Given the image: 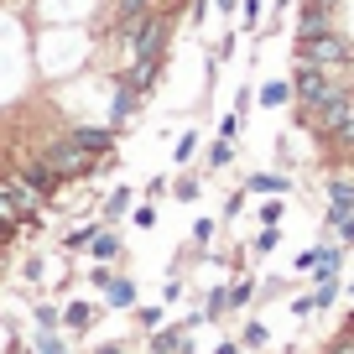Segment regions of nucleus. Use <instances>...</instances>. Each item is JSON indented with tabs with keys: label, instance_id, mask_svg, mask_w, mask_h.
Instances as JSON below:
<instances>
[{
	"label": "nucleus",
	"instance_id": "f257e3e1",
	"mask_svg": "<svg viewBox=\"0 0 354 354\" xmlns=\"http://www.w3.org/2000/svg\"><path fill=\"white\" fill-rule=\"evenodd\" d=\"M292 63H318V68H344L354 63V37L344 32H318V37H292Z\"/></svg>",
	"mask_w": 354,
	"mask_h": 354
},
{
	"label": "nucleus",
	"instance_id": "f03ea898",
	"mask_svg": "<svg viewBox=\"0 0 354 354\" xmlns=\"http://www.w3.org/2000/svg\"><path fill=\"white\" fill-rule=\"evenodd\" d=\"M141 104H146V100L131 88V78H125V73H110V120H104V125H110V131H131Z\"/></svg>",
	"mask_w": 354,
	"mask_h": 354
},
{
	"label": "nucleus",
	"instance_id": "7ed1b4c3",
	"mask_svg": "<svg viewBox=\"0 0 354 354\" xmlns=\"http://www.w3.org/2000/svg\"><path fill=\"white\" fill-rule=\"evenodd\" d=\"M339 26H344V16H339V11L297 0V21H292V37H318V32H339Z\"/></svg>",
	"mask_w": 354,
	"mask_h": 354
},
{
	"label": "nucleus",
	"instance_id": "20e7f679",
	"mask_svg": "<svg viewBox=\"0 0 354 354\" xmlns=\"http://www.w3.org/2000/svg\"><path fill=\"white\" fill-rule=\"evenodd\" d=\"M349 214H354V177L333 172L328 177V209H323V234H328L339 219H349ZM328 240H333V234H328Z\"/></svg>",
	"mask_w": 354,
	"mask_h": 354
},
{
	"label": "nucleus",
	"instance_id": "39448f33",
	"mask_svg": "<svg viewBox=\"0 0 354 354\" xmlns=\"http://www.w3.org/2000/svg\"><path fill=\"white\" fill-rule=\"evenodd\" d=\"M100 318H104V308H100V302H88V297H68L63 302V333H68V339H84Z\"/></svg>",
	"mask_w": 354,
	"mask_h": 354
},
{
	"label": "nucleus",
	"instance_id": "423d86ee",
	"mask_svg": "<svg viewBox=\"0 0 354 354\" xmlns=\"http://www.w3.org/2000/svg\"><path fill=\"white\" fill-rule=\"evenodd\" d=\"M68 136H73L88 156H110L115 141H120V131H110V125H88V120H73V125H68Z\"/></svg>",
	"mask_w": 354,
	"mask_h": 354
},
{
	"label": "nucleus",
	"instance_id": "0eeeda50",
	"mask_svg": "<svg viewBox=\"0 0 354 354\" xmlns=\"http://www.w3.org/2000/svg\"><path fill=\"white\" fill-rule=\"evenodd\" d=\"M84 255H88V261H100V266H120L125 261V234L115 230V224H100Z\"/></svg>",
	"mask_w": 354,
	"mask_h": 354
},
{
	"label": "nucleus",
	"instance_id": "6e6552de",
	"mask_svg": "<svg viewBox=\"0 0 354 354\" xmlns=\"http://www.w3.org/2000/svg\"><path fill=\"white\" fill-rule=\"evenodd\" d=\"M146 349L151 354H193V333L183 323H162L156 333H146Z\"/></svg>",
	"mask_w": 354,
	"mask_h": 354
},
{
	"label": "nucleus",
	"instance_id": "1a4fd4ad",
	"mask_svg": "<svg viewBox=\"0 0 354 354\" xmlns=\"http://www.w3.org/2000/svg\"><path fill=\"white\" fill-rule=\"evenodd\" d=\"M292 172H250L245 177V193L250 198H292Z\"/></svg>",
	"mask_w": 354,
	"mask_h": 354
},
{
	"label": "nucleus",
	"instance_id": "9d476101",
	"mask_svg": "<svg viewBox=\"0 0 354 354\" xmlns=\"http://www.w3.org/2000/svg\"><path fill=\"white\" fill-rule=\"evenodd\" d=\"M162 73H167V57H141V63H131V68H125V78H131V88L141 94V100L151 94L156 84H162Z\"/></svg>",
	"mask_w": 354,
	"mask_h": 354
},
{
	"label": "nucleus",
	"instance_id": "9b49d317",
	"mask_svg": "<svg viewBox=\"0 0 354 354\" xmlns=\"http://www.w3.org/2000/svg\"><path fill=\"white\" fill-rule=\"evenodd\" d=\"M234 141H224V136H214V141H203V151H198V162H203V177L209 172H224V167H234Z\"/></svg>",
	"mask_w": 354,
	"mask_h": 354
},
{
	"label": "nucleus",
	"instance_id": "f8f14e48",
	"mask_svg": "<svg viewBox=\"0 0 354 354\" xmlns=\"http://www.w3.org/2000/svg\"><path fill=\"white\" fill-rule=\"evenodd\" d=\"M100 297H104V308H110V313H131V308H136V281L125 277V271H115L110 287H104Z\"/></svg>",
	"mask_w": 354,
	"mask_h": 354
},
{
	"label": "nucleus",
	"instance_id": "ddd939ff",
	"mask_svg": "<svg viewBox=\"0 0 354 354\" xmlns=\"http://www.w3.org/2000/svg\"><path fill=\"white\" fill-rule=\"evenodd\" d=\"M131 209H136V188H125V183H120V188H110V193H104V203H100V219H104V224H120Z\"/></svg>",
	"mask_w": 354,
	"mask_h": 354
},
{
	"label": "nucleus",
	"instance_id": "4468645a",
	"mask_svg": "<svg viewBox=\"0 0 354 354\" xmlns=\"http://www.w3.org/2000/svg\"><path fill=\"white\" fill-rule=\"evenodd\" d=\"M255 100H261V110H292V78H266Z\"/></svg>",
	"mask_w": 354,
	"mask_h": 354
},
{
	"label": "nucleus",
	"instance_id": "2eb2a0df",
	"mask_svg": "<svg viewBox=\"0 0 354 354\" xmlns=\"http://www.w3.org/2000/svg\"><path fill=\"white\" fill-rule=\"evenodd\" d=\"M255 292H261V281H255L250 271H240V277L230 281V313H245V308H255Z\"/></svg>",
	"mask_w": 354,
	"mask_h": 354
},
{
	"label": "nucleus",
	"instance_id": "dca6fc26",
	"mask_svg": "<svg viewBox=\"0 0 354 354\" xmlns=\"http://www.w3.org/2000/svg\"><path fill=\"white\" fill-rule=\"evenodd\" d=\"M198 151H203V136L198 131H183V136H177V146H172V167H177V172H188V167L198 162Z\"/></svg>",
	"mask_w": 354,
	"mask_h": 354
},
{
	"label": "nucleus",
	"instance_id": "f3484780",
	"mask_svg": "<svg viewBox=\"0 0 354 354\" xmlns=\"http://www.w3.org/2000/svg\"><path fill=\"white\" fill-rule=\"evenodd\" d=\"M100 224H104V219H84V224H73V230H68L63 240H57V245H63V255H84V250H88V240H94V230H100Z\"/></svg>",
	"mask_w": 354,
	"mask_h": 354
},
{
	"label": "nucleus",
	"instance_id": "a211bd4d",
	"mask_svg": "<svg viewBox=\"0 0 354 354\" xmlns=\"http://www.w3.org/2000/svg\"><path fill=\"white\" fill-rule=\"evenodd\" d=\"M32 354H73V344H68L63 328H37L32 333Z\"/></svg>",
	"mask_w": 354,
	"mask_h": 354
},
{
	"label": "nucleus",
	"instance_id": "6ab92c4d",
	"mask_svg": "<svg viewBox=\"0 0 354 354\" xmlns=\"http://www.w3.org/2000/svg\"><path fill=\"white\" fill-rule=\"evenodd\" d=\"M323 245H328V234H323V240H313L308 250H297V255H292V277H313V271H318V261H323Z\"/></svg>",
	"mask_w": 354,
	"mask_h": 354
},
{
	"label": "nucleus",
	"instance_id": "aec40b11",
	"mask_svg": "<svg viewBox=\"0 0 354 354\" xmlns=\"http://www.w3.org/2000/svg\"><path fill=\"white\" fill-rule=\"evenodd\" d=\"M198 193H203V172H177L172 177V198L177 203H198Z\"/></svg>",
	"mask_w": 354,
	"mask_h": 354
},
{
	"label": "nucleus",
	"instance_id": "412c9836",
	"mask_svg": "<svg viewBox=\"0 0 354 354\" xmlns=\"http://www.w3.org/2000/svg\"><path fill=\"white\" fill-rule=\"evenodd\" d=\"M136 328H141V333H156V328H162V323H167V302H151V308H141V302H136Z\"/></svg>",
	"mask_w": 354,
	"mask_h": 354
},
{
	"label": "nucleus",
	"instance_id": "4be33fe9",
	"mask_svg": "<svg viewBox=\"0 0 354 354\" xmlns=\"http://www.w3.org/2000/svg\"><path fill=\"white\" fill-rule=\"evenodd\" d=\"M281 245V224H261V230L250 234V255H271Z\"/></svg>",
	"mask_w": 354,
	"mask_h": 354
},
{
	"label": "nucleus",
	"instance_id": "5701e85b",
	"mask_svg": "<svg viewBox=\"0 0 354 354\" xmlns=\"http://www.w3.org/2000/svg\"><path fill=\"white\" fill-rule=\"evenodd\" d=\"M240 344H245V354H250V349H266V344H271V328H266L261 318H245V328H240Z\"/></svg>",
	"mask_w": 354,
	"mask_h": 354
},
{
	"label": "nucleus",
	"instance_id": "b1692460",
	"mask_svg": "<svg viewBox=\"0 0 354 354\" xmlns=\"http://www.w3.org/2000/svg\"><path fill=\"white\" fill-rule=\"evenodd\" d=\"M32 323H37V328H63V302H37Z\"/></svg>",
	"mask_w": 354,
	"mask_h": 354
},
{
	"label": "nucleus",
	"instance_id": "393cba45",
	"mask_svg": "<svg viewBox=\"0 0 354 354\" xmlns=\"http://www.w3.org/2000/svg\"><path fill=\"white\" fill-rule=\"evenodd\" d=\"M214 234H219V219H209V214H203V219L193 224V250H198V255H209Z\"/></svg>",
	"mask_w": 354,
	"mask_h": 354
},
{
	"label": "nucleus",
	"instance_id": "a878e982",
	"mask_svg": "<svg viewBox=\"0 0 354 354\" xmlns=\"http://www.w3.org/2000/svg\"><path fill=\"white\" fill-rule=\"evenodd\" d=\"M287 308H292V318H297V323H308L313 313H318V297H313V287H308V292H292Z\"/></svg>",
	"mask_w": 354,
	"mask_h": 354
},
{
	"label": "nucleus",
	"instance_id": "bb28decb",
	"mask_svg": "<svg viewBox=\"0 0 354 354\" xmlns=\"http://www.w3.org/2000/svg\"><path fill=\"white\" fill-rule=\"evenodd\" d=\"M261 224H281L287 219V198H261V214H255Z\"/></svg>",
	"mask_w": 354,
	"mask_h": 354
},
{
	"label": "nucleus",
	"instance_id": "cd10ccee",
	"mask_svg": "<svg viewBox=\"0 0 354 354\" xmlns=\"http://www.w3.org/2000/svg\"><path fill=\"white\" fill-rule=\"evenodd\" d=\"M131 224H136V230H156V203L141 198V203L131 209Z\"/></svg>",
	"mask_w": 354,
	"mask_h": 354
},
{
	"label": "nucleus",
	"instance_id": "c85d7f7f",
	"mask_svg": "<svg viewBox=\"0 0 354 354\" xmlns=\"http://www.w3.org/2000/svg\"><path fill=\"white\" fill-rule=\"evenodd\" d=\"M323 354H354V328H339L328 344H323Z\"/></svg>",
	"mask_w": 354,
	"mask_h": 354
},
{
	"label": "nucleus",
	"instance_id": "c756f323",
	"mask_svg": "<svg viewBox=\"0 0 354 354\" xmlns=\"http://www.w3.org/2000/svg\"><path fill=\"white\" fill-rule=\"evenodd\" d=\"M261 26V0H240V32H255Z\"/></svg>",
	"mask_w": 354,
	"mask_h": 354
},
{
	"label": "nucleus",
	"instance_id": "7c9ffc66",
	"mask_svg": "<svg viewBox=\"0 0 354 354\" xmlns=\"http://www.w3.org/2000/svg\"><path fill=\"white\" fill-rule=\"evenodd\" d=\"M287 292H292V281H287V277H271L261 292H255V297H261V302H277V297H287Z\"/></svg>",
	"mask_w": 354,
	"mask_h": 354
},
{
	"label": "nucleus",
	"instance_id": "2f4dec72",
	"mask_svg": "<svg viewBox=\"0 0 354 354\" xmlns=\"http://www.w3.org/2000/svg\"><path fill=\"white\" fill-rule=\"evenodd\" d=\"M333 245H344V250H354V214H349V219H339V224H333Z\"/></svg>",
	"mask_w": 354,
	"mask_h": 354
},
{
	"label": "nucleus",
	"instance_id": "473e14b6",
	"mask_svg": "<svg viewBox=\"0 0 354 354\" xmlns=\"http://www.w3.org/2000/svg\"><path fill=\"white\" fill-rule=\"evenodd\" d=\"M245 203H250V193H245V188H234L230 198H224V219H240V214H245Z\"/></svg>",
	"mask_w": 354,
	"mask_h": 354
},
{
	"label": "nucleus",
	"instance_id": "72a5a7b5",
	"mask_svg": "<svg viewBox=\"0 0 354 354\" xmlns=\"http://www.w3.org/2000/svg\"><path fill=\"white\" fill-rule=\"evenodd\" d=\"M141 193H146V198H151V203H162L167 193H172V177H151V183H146Z\"/></svg>",
	"mask_w": 354,
	"mask_h": 354
},
{
	"label": "nucleus",
	"instance_id": "f704fd0d",
	"mask_svg": "<svg viewBox=\"0 0 354 354\" xmlns=\"http://www.w3.org/2000/svg\"><path fill=\"white\" fill-rule=\"evenodd\" d=\"M240 125H245V115H224V120H219V136H224V141H234V136H240Z\"/></svg>",
	"mask_w": 354,
	"mask_h": 354
},
{
	"label": "nucleus",
	"instance_id": "c9c22d12",
	"mask_svg": "<svg viewBox=\"0 0 354 354\" xmlns=\"http://www.w3.org/2000/svg\"><path fill=\"white\" fill-rule=\"evenodd\" d=\"M250 104H255V84H245L240 94H234V115H250Z\"/></svg>",
	"mask_w": 354,
	"mask_h": 354
},
{
	"label": "nucleus",
	"instance_id": "e433bc0d",
	"mask_svg": "<svg viewBox=\"0 0 354 354\" xmlns=\"http://www.w3.org/2000/svg\"><path fill=\"white\" fill-rule=\"evenodd\" d=\"M162 302H167V308H172V302H183V281H177V277L162 287Z\"/></svg>",
	"mask_w": 354,
	"mask_h": 354
},
{
	"label": "nucleus",
	"instance_id": "4c0bfd02",
	"mask_svg": "<svg viewBox=\"0 0 354 354\" xmlns=\"http://www.w3.org/2000/svg\"><path fill=\"white\" fill-rule=\"evenodd\" d=\"M94 354H131L120 339H104V344H94Z\"/></svg>",
	"mask_w": 354,
	"mask_h": 354
},
{
	"label": "nucleus",
	"instance_id": "58836bf2",
	"mask_svg": "<svg viewBox=\"0 0 354 354\" xmlns=\"http://www.w3.org/2000/svg\"><path fill=\"white\" fill-rule=\"evenodd\" d=\"M214 354H245V344L240 339H219V344H214Z\"/></svg>",
	"mask_w": 354,
	"mask_h": 354
},
{
	"label": "nucleus",
	"instance_id": "ea45409f",
	"mask_svg": "<svg viewBox=\"0 0 354 354\" xmlns=\"http://www.w3.org/2000/svg\"><path fill=\"white\" fill-rule=\"evenodd\" d=\"M308 6H328V11H339V16H344V6H349V0H308Z\"/></svg>",
	"mask_w": 354,
	"mask_h": 354
},
{
	"label": "nucleus",
	"instance_id": "a19ab883",
	"mask_svg": "<svg viewBox=\"0 0 354 354\" xmlns=\"http://www.w3.org/2000/svg\"><path fill=\"white\" fill-rule=\"evenodd\" d=\"M214 6H219V16H234V11H240V0H214Z\"/></svg>",
	"mask_w": 354,
	"mask_h": 354
},
{
	"label": "nucleus",
	"instance_id": "79ce46f5",
	"mask_svg": "<svg viewBox=\"0 0 354 354\" xmlns=\"http://www.w3.org/2000/svg\"><path fill=\"white\" fill-rule=\"evenodd\" d=\"M344 328H354V313H349V318H344Z\"/></svg>",
	"mask_w": 354,
	"mask_h": 354
}]
</instances>
